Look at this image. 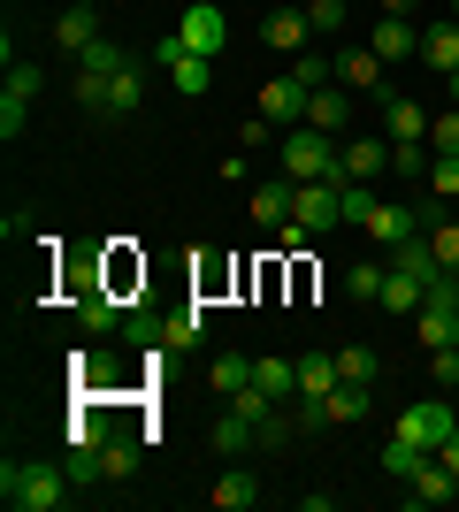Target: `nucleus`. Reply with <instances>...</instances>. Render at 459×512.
I'll use <instances>...</instances> for the list:
<instances>
[{
  "label": "nucleus",
  "mask_w": 459,
  "mask_h": 512,
  "mask_svg": "<svg viewBox=\"0 0 459 512\" xmlns=\"http://www.w3.org/2000/svg\"><path fill=\"white\" fill-rule=\"evenodd\" d=\"M199 337H207V306H184V314L161 321V344H169V352H184V344H199Z\"/></svg>",
  "instance_id": "obj_27"
},
{
  "label": "nucleus",
  "mask_w": 459,
  "mask_h": 512,
  "mask_svg": "<svg viewBox=\"0 0 459 512\" xmlns=\"http://www.w3.org/2000/svg\"><path fill=\"white\" fill-rule=\"evenodd\" d=\"M268 130H276V123H268V115H253V123L238 130V153H261V146H268Z\"/></svg>",
  "instance_id": "obj_46"
},
{
  "label": "nucleus",
  "mask_w": 459,
  "mask_h": 512,
  "mask_svg": "<svg viewBox=\"0 0 459 512\" xmlns=\"http://www.w3.org/2000/svg\"><path fill=\"white\" fill-rule=\"evenodd\" d=\"M291 77H299L306 92H322V85H337V54H314V46H306V54H291Z\"/></svg>",
  "instance_id": "obj_28"
},
{
  "label": "nucleus",
  "mask_w": 459,
  "mask_h": 512,
  "mask_svg": "<svg viewBox=\"0 0 459 512\" xmlns=\"http://www.w3.org/2000/svg\"><path fill=\"white\" fill-rule=\"evenodd\" d=\"M429 192H437V199H459V153H437V169H429Z\"/></svg>",
  "instance_id": "obj_43"
},
{
  "label": "nucleus",
  "mask_w": 459,
  "mask_h": 512,
  "mask_svg": "<svg viewBox=\"0 0 459 512\" xmlns=\"http://www.w3.org/2000/svg\"><path fill=\"white\" fill-rule=\"evenodd\" d=\"M421 69H437V77H452V69H459V23L452 16L421 31Z\"/></svg>",
  "instance_id": "obj_18"
},
{
  "label": "nucleus",
  "mask_w": 459,
  "mask_h": 512,
  "mask_svg": "<svg viewBox=\"0 0 459 512\" xmlns=\"http://www.w3.org/2000/svg\"><path fill=\"white\" fill-rule=\"evenodd\" d=\"M100 474H108V482H131L138 474V444L131 436H108V444H100Z\"/></svg>",
  "instance_id": "obj_32"
},
{
  "label": "nucleus",
  "mask_w": 459,
  "mask_h": 512,
  "mask_svg": "<svg viewBox=\"0 0 459 512\" xmlns=\"http://www.w3.org/2000/svg\"><path fill=\"white\" fill-rule=\"evenodd\" d=\"M383 283H391V260H360V268H345V299L352 306H383Z\"/></svg>",
  "instance_id": "obj_20"
},
{
  "label": "nucleus",
  "mask_w": 459,
  "mask_h": 512,
  "mask_svg": "<svg viewBox=\"0 0 459 512\" xmlns=\"http://www.w3.org/2000/svg\"><path fill=\"white\" fill-rule=\"evenodd\" d=\"M108 436H115V428L100 421V413H77V421L62 428V444H69V451H100V444H108Z\"/></svg>",
  "instance_id": "obj_34"
},
{
  "label": "nucleus",
  "mask_w": 459,
  "mask_h": 512,
  "mask_svg": "<svg viewBox=\"0 0 459 512\" xmlns=\"http://www.w3.org/2000/svg\"><path fill=\"white\" fill-rule=\"evenodd\" d=\"M261 39L276 46V54H306L314 23H306V8H268V16H261Z\"/></svg>",
  "instance_id": "obj_12"
},
{
  "label": "nucleus",
  "mask_w": 459,
  "mask_h": 512,
  "mask_svg": "<svg viewBox=\"0 0 459 512\" xmlns=\"http://www.w3.org/2000/svg\"><path fill=\"white\" fill-rule=\"evenodd\" d=\"M429 245H437L444 276H459V222H437V230H429Z\"/></svg>",
  "instance_id": "obj_45"
},
{
  "label": "nucleus",
  "mask_w": 459,
  "mask_h": 512,
  "mask_svg": "<svg viewBox=\"0 0 459 512\" xmlns=\"http://www.w3.org/2000/svg\"><path fill=\"white\" fill-rule=\"evenodd\" d=\"M406 482H414V490H406L414 505H459V482H452V467H444L437 451H429V459H421V467L406 474Z\"/></svg>",
  "instance_id": "obj_14"
},
{
  "label": "nucleus",
  "mask_w": 459,
  "mask_h": 512,
  "mask_svg": "<svg viewBox=\"0 0 459 512\" xmlns=\"http://www.w3.org/2000/svg\"><path fill=\"white\" fill-rule=\"evenodd\" d=\"M383 138L406 146V138H429V107L406 100V92H383Z\"/></svg>",
  "instance_id": "obj_10"
},
{
  "label": "nucleus",
  "mask_w": 459,
  "mask_h": 512,
  "mask_svg": "<svg viewBox=\"0 0 459 512\" xmlns=\"http://www.w3.org/2000/svg\"><path fill=\"white\" fill-rule=\"evenodd\" d=\"M352 230H368L375 245H383V253H391L398 237H414V230H421V207H391V199H368V214H360V222H352Z\"/></svg>",
  "instance_id": "obj_7"
},
{
  "label": "nucleus",
  "mask_w": 459,
  "mask_h": 512,
  "mask_svg": "<svg viewBox=\"0 0 459 512\" xmlns=\"http://www.w3.org/2000/svg\"><path fill=\"white\" fill-rule=\"evenodd\" d=\"M176 39L192 46V54H207V62H215V54H222V39H230V16H222L215 0H192V8L176 16Z\"/></svg>",
  "instance_id": "obj_6"
},
{
  "label": "nucleus",
  "mask_w": 459,
  "mask_h": 512,
  "mask_svg": "<svg viewBox=\"0 0 459 512\" xmlns=\"http://www.w3.org/2000/svg\"><path fill=\"white\" fill-rule=\"evenodd\" d=\"M77 107H85V115H108V77L77 69Z\"/></svg>",
  "instance_id": "obj_42"
},
{
  "label": "nucleus",
  "mask_w": 459,
  "mask_h": 512,
  "mask_svg": "<svg viewBox=\"0 0 459 512\" xmlns=\"http://www.w3.org/2000/svg\"><path fill=\"white\" fill-rule=\"evenodd\" d=\"M123 344H138V352H169V344H161V314H123Z\"/></svg>",
  "instance_id": "obj_38"
},
{
  "label": "nucleus",
  "mask_w": 459,
  "mask_h": 512,
  "mask_svg": "<svg viewBox=\"0 0 459 512\" xmlns=\"http://www.w3.org/2000/svg\"><path fill=\"white\" fill-rule=\"evenodd\" d=\"M253 383L284 406V398H299V360H253Z\"/></svg>",
  "instance_id": "obj_24"
},
{
  "label": "nucleus",
  "mask_w": 459,
  "mask_h": 512,
  "mask_svg": "<svg viewBox=\"0 0 459 512\" xmlns=\"http://www.w3.org/2000/svg\"><path fill=\"white\" fill-rule=\"evenodd\" d=\"M391 176V138H345V184Z\"/></svg>",
  "instance_id": "obj_11"
},
{
  "label": "nucleus",
  "mask_w": 459,
  "mask_h": 512,
  "mask_svg": "<svg viewBox=\"0 0 459 512\" xmlns=\"http://www.w3.org/2000/svg\"><path fill=\"white\" fill-rule=\"evenodd\" d=\"M69 467H39V459H8L0 467V497H8V512H62L69 505Z\"/></svg>",
  "instance_id": "obj_2"
},
{
  "label": "nucleus",
  "mask_w": 459,
  "mask_h": 512,
  "mask_svg": "<svg viewBox=\"0 0 459 512\" xmlns=\"http://www.w3.org/2000/svg\"><path fill=\"white\" fill-rule=\"evenodd\" d=\"M337 383H345V375H337V352H306L299 360V398H329Z\"/></svg>",
  "instance_id": "obj_22"
},
{
  "label": "nucleus",
  "mask_w": 459,
  "mask_h": 512,
  "mask_svg": "<svg viewBox=\"0 0 459 512\" xmlns=\"http://www.w3.org/2000/svg\"><path fill=\"white\" fill-rule=\"evenodd\" d=\"M23 130H31V100H16V92H0V138L16 146Z\"/></svg>",
  "instance_id": "obj_40"
},
{
  "label": "nucleus",
  "mask_w": 459,
  "mask_h": 512,
  "mask_svg": "<svg viewBox=\"0 0 459 512\" xmlns=\"http://www.w3.org/2000/svg\"><path fill=\"white\" fill-rule=\"evenodd\" d=\"M337 85L383 100V54H375V46H345V54H337Z\"/></svg>",
  "instance_id": "obj_15"
},
{
  "label": "nucleus",
  "mask_w": 459,
  "mask_h": 512,
  "mask_svg": "<svg viewBox=\"0 0 459 512\" xmlns=\"http://www.w3.org/2000/svg\"><path fill=\"white\" fill-rule=\"evenodd\" d=\"M299 123L329 130V138H345V130H352V85H322V92H306V115H299Z\"/></svg>",
  "instance_id": "obj_8"
},
{
  "label": "nucleus",
  "mask_w": 459,
  "mask_h": 512,
  "mask_svg": "<svg viewBox=\"0 0 459 512\" xmlns=\"http://www.w3.org/2000/svg\"><path fill=\"white\" fill-rule=\"evenodd\" d=\"M429 153H459V107L452 115H429Z\"/></svg>",
  "instance_id": "obj_44"
},
{
  "label": "nucleus",
  "mask_w": 459,
  "mask_h": 512,
  "mask_svg": "<svg viewBox=\"0 0 459 512\" xmlns=\"http://www.w3.org/2000/svg\"><path fill=\"white\" fill-rule=\"evenodd\" d=\"M253 444H261V428H253V421H238V413H222V421H215V451H222V459H245Z\"/></svg>",
  "instance_id": "obj_25"
},
{
  "label": "nucleus",
  "mask_w": 459,
  "mask_h": 512,
  "mask_svg": "<svg viewBox=\"0 0 459 512\" xmlns=\"http://www.w3.org/2000/svg\"><path fill=\"white\" fill-rule=\"evenodd\" d=\"M77 69H92V77H115V69H131V54H123L115 39H92L85 54H77Z\"/></svg>",
  "instance_id": "obj_35"
},
{
  "label": "nucleus",
  "mask_w": 459,
  "mask_h": 512,
  "mask_svg": "<svg viewBox=\"0 0 459 512\" xmlns=\"http://www.w3.org/2000/svg\"><path fill=\"white\" fill-rule=\"evenodd\" d=\"M77 321H85V329H100V337H108V329H123V306H115L108 291H100V283H92L85 299H77Z\"/></svg>",
  "instance_id": "obj_26"
},
{
  "label": "nucleus",
  "mask_w": 459,
  "mask_h": 512,
  "mask_svg": "<svg viewBox=\"0 0 459 512\" xmlns=\"http://www.w3.org/2000/svg\"><path fill=\"white\" fill-rule=\"evenodd\" d=\"M421 0H383V16H414Z\"/></svg>",
  "instance_id": "obj_49"
},
{
  "label": "nucleus",
  "mask_w": 459,
  "mask_h": 512,
  "mask_svg": "<svg viewBox=\"0 0 459 512\" xmlns=\"http://www.w3.org/2000/svg\"><path fill=\"white\" fill-rule=\"evenodd\" d=\"M322 406H329V421H368V383H337Z\"/></svg>",
  "instance_id": "obj_33"
},
{
  "label": "nucleus",
  "mask_w": 459,
  "mask_h": 512,
  "mask_svg": "<svg viewBox=\"0 0 459 512\" xmlns=\"http://www.w3.org/2000/svg\"><path fill=\"white\" fill-rule=\"evenodd\" d=\"M39 85H46V69H39V62H8V85H0V92H16V100H39Z\"/></svg>",
  "instance_id": "obj_41"
},
{
  "label": "nucleus",
  "mask_w": 459,
  "mask_h": 512,
  "mask_svg": "<svg viewBox=\"0 0 459 512\" xmlns=\"http://www.w3.org/2000/svg\"><path fill=\"white\" fill-rule=\"evenodd\" d=\"M345 0H306V23H314V31H322V39H337V31H345Z\"/></svg>",
  "instance_id": "obj_39"
},
{
  "label": "nucleus",
  "mask_w": 459,
  "mask_h": 512,
  "mask_svg": "<svg viewBox=\"0 0 459 512\" xmlns=\"http://www.w3.org/2000/svg\"><path fill=\"white\" fill-rule=\"evenodd\" d=\"M459 428V406H444V398H421V406H406L398 413V436L406 444H421V451H444V436Z\"/></svg>",
  "instance_id": "obj_5"
},
{
  "label": "nucleus",
  "mask_w": 459,
  "mask_h": 512,
  "mask_svg": "<svg viewBox=\"0 0 459 512\" xmlns=\"http://www.w3.org/2000/svg\"><path fill=\"white\" fill-rule=\"evenodd\" d=\"M437 459H444V467H452V482H459V428H452V436H444V451H437Z\"/></svg>",
  "instance_id": "obj_48"
},
{
  "label": "nucleus",
  "mask_w": 459,
  "mask_h": 512,
  "mask_svg": "<svg viewBox=\"0 0 459 512\" xmlns=\"http://www.w3.org/2000/svg\"><path fill=\"white\" fill-rule=\"evenodd\" d=\"M291 222L314 230V237H329L345 222V184H299V192H291Z\"/></svg>",
  "instance_id": "obj_4"
},
{
  "label": "nucleus",
  "mask_w": 459,
  "mask_h": 512,
  "mask_svg": "<svg viewBox=\"0 0 459 512\" xmlns=\"http://www.w3.org/2000/svg\"><path fill=\"white\" fill-rule=\"evenodd\" d=\"M337 375H345V383H375V375H383V352H375V344H345V352H337Z\"/></svg>",
  "instance_id": "obj_29"
},
{
  "label": "nucleus",
  "mask_w": 459,
  "mask_h": 512,
  "mask_svg": "<svg viewBox=\"0 0 459 512\" xmlns=\"http://www.w3.org/2000/svg\"><path fill=\"white\" fill-rule=\"evenodd\" d=\"M429 169H437L429 138H406V146H391V176H429Z\"/></svg>",
  "instance_id": "obj_36"
},
{
  "label": "nucleus",
  "mask_w": 459,
  "mask_h": 512,
  "mask_svg": "<svg viewBox=\"0 0 459 512\" xmlns=\"http://www.w3.org/2000/svg\"><path fill=\"white\" fill-rule=\"evenodd\" d=\"M421 459H429V451H421V444H406V436H391V444H383V474H391V482H406V474H414Z\"/></svg>",
  "instance_id": "obj_37"
},
{
  "label": "nucleus",
  "mask_w": 459,
  "mask_h": 512,
  "mask_svg": "<svg viewBox=\"0 0 459 512\" xmlns=\"http://www.w3.org/2000/svg\"><path fill=\"white\" fill-rule=\"evenodd\" d=\"M77 8H100V0H77Z\"/></svg>",
  "instance_id": "obj_52"
},
{
  "label": "nucleus",
  "mask_w": 459,
  "mask_h": 512,
  "mask_svg": "<svg viewBox=\"0 0 459 512\" xmlns=\"http://www.w3.org/2000/svg\"><path fill=\"white\" fill-rule=\"evenodd\" d=\"M92 39H108V31H100V8H69V16L54 23V46H69V54H85Z\"/></svg>",
  "instance_id": "obj_21"
},
{
  "label": "nucleus",
  "mask_w": 459,
  "mask_h": 512,
  "mask_svg": "<svg viewBox=\"0 0 459 512\" xmlns=\"http://www.w3.org/2000/svg\"><path fill=\"white\" fill-rule=\"evenodd\" d=\"M276 161H284L291 184H345V138H329L314 123H291L276 138Z\"/></svg>",
  "instance_id": "obj_1"
},
{
  "label": "nucleus",
  "mask_w": 459,
  "mask_h": 512,
  "mask_svg": "<svg viewBox=\"0 0 459 512\" xmlns=\"http://www.w3.org/2000/svg\"><path fill=\"white\" fill-rule=\"evenodd\" d=\"M414 337L429 344V352H459V299H429L414 314Z\"/></svg>",
  "instance_id": "obj_9"
},
{
  "label": "nucleus",
  "mask_w": 459,
  "mask_h": 512,
  "mask_svg": "<svg viewBox=\"0 0 459 512\" xmlns=\"http://www.w3.org/2000/svg\"><path fill=\"white\" fill-rule=\"evenodd\" d=\"M138 107H146V69H115L108 77V123H123V115H138Z\"/></svg>",
  "instance_id": "obj_19"
},
{
  "label": "nucleus",
  "mask_w": 459,
  "mask_h": 512,
  "mask_svg": "<svg viewBox=\"0 0 459 512\" xmlns=\"http://www.w3.org/2000/svg\"><path fill=\"white\" fill-rule=\"evenodd\" d=\"M207 497H215V512H253V505H261V474L230 459V467H222V482H215Z\"/></svg>",
  "instance_id": "obj_13"
},
{
  "label": "nucleus",
  "mask_w": 459,
  "mask_h": 512,
  "mask_svg": "<svg viewBox=\"0 0 459 512\" xmlns=\"http://www.w3.org/2000/svg\"><path fill=\"white\" fill-rule=\"evenodd\" d=\"M261 115H268V123H299V115H306V85L291 77V69L261 85Z\"/></svg>",
  "instance_id": "obj_16"
},
{
  "label": "nucleus",
  "mask_w": 459,
  "mask_h": 512,
  "mask_svg": "<svg viewBox=\"0 0 459 512\" xmlns=\"http://www.w3.org/2000/svg\"><path fill=\"white\" fill-rule=\"evenodd\" d=\"M207 383H215L222 398H230V390H245V383H253V360H245V352H215V367H207Z\"/></svg>",
  "instance_id": "obj_31"
},
{
  "label": "nucleus",
  "mask_w": 459,
  "mask_h": 512,
  "mask_svg": "<svg viewBox=\"0 0 459 512\" xmlns=\"http://www.w3.org/2000/svg\"><path fill=\"white\" fill-rule=\"evenodd\" d=\"M368 199H375L368 184H345V222H360V214H368Z\"/></svg>",
  "instance_id": "obj_47"
},
{
  "label": "nucleus",
  "mask_w": 459,
  "mask_h": 512,
  "mask_svg": "<svg viewBox=\"0 0 459 512\" xmlns=\"http://www.w3.org/2000/svg\"><path fill=\"white\" fill-rule=\"evenodd\" d=\"M444 16H452V23H459V0H444Z\"/></svg>",
  "instance_id": "obj_50"
},
{
  "label": "nucleus",
  "mask_w": 459,
  "mask_h": 512,
  "mask_svg": "<svg viewBox=\"0 0 459 512\" xmlns=\"http://www.w3.org/2000/svg\"><path fill=\"white\" fill-rule=\"evenodd\" d=\"M444 85H452V100H459V69H452V77H444Z\"/></svg>",
  "instance_id": "obj_51"
},
{
  "label": "nucleus",
  "mask_w": 459,
  "mask_h": 512,
  "mask_svg": "<svg viewBox=\"0 0 459 512\" xmlns=\"http://www.w3.org/2000/svg\"><path fill=\"white\" fill-rule=\"evenodd\" d=\"M421 299H429V283H414V276H398V268H391V283H383V314H421Z\"/></svg>",
  "instance_id": "obj_30"
},
{
  "label": "nucleus",
  "mask_w": 459,
  "mask_h": 512,
  "mask_svg": "<svg viewBox=\"0 0 459 512\" xmlns=\"http://www.w3.org/2000/svg\"><path fill=\"white\" fill-rule=\"evenodd\" d=\"M153 62L169 69V85L184 92V100H199V92L215 85V62H207V54H192V46L176 39V31H169V39H161V46H153Z\"/></svg>",
  "instance_id": "obj_3"
},
{
  "label": "nucleus",
  "mask_w": 459,
  "mask_h": 512,
  "mask_svg": "<svg viewBox=\"0 0 459 512\" xmlns=\"http://www.w3.org/2000/svg\"><path fill=\"white\" fill-rule=\"evenodd\" d=\"M291 192H299V184H261V192H253V222H261V230H284L291 222Z\"/></svg>",
  "instance_id": "obj_23"
},
{
  "label": "nucleus",
  "mask_w": 459,
  "mask_h": 512,
  "mask_svg": "<svg viewBox=\"0 0 459 512\" xmlns=\"http://www.w3.org/2000/svg\"><path fill=\"white\" fill-rule=\"evenodd\" d=\"M375 54H383V62H421V31H414V23H406V16H383V23H375Z\"/></svg>",
  "instance_id": "obj_17"
}]
</instances>
